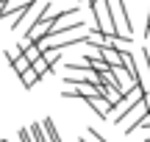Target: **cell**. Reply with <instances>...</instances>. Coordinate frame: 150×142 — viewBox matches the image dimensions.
Segmentation results:
<instances>
[{"mask_svg":"<svg viewBox=\"0 0 150 142\" xmlns=\"http://www.w3.org/2000/svg\"><path fill=\"white\" fill-rule=\"evenodd\" d=\"M83 103L89 106L92 111H95L100 120H108L111 117V111H114V103L108 98H103V95H95V98H83Z\"/></svg>","mask_w":150,"mask_h":142,"instance_id":"1","label":"cell"},{"mask_svg":"<svg viewBox=\"0 0 150 142\" xmlns=\"http://www.w3.org/2000/svg\"><path fill=\"white\" fill-rule=\"evenodd\" d=\"M39 78H42V75H39V72L33 70V67H28L25 72H20V81H22V87H25V89L36 87V81H39Z\"/></svg>","mask_w":150,"mask_h":142,"instance_id":"2","label":"cell"},{"mask_svg":"<svg viewBox=\"0 0 150 142\" xmlns=\"http://www.w3.org/2000/svg\"><path fill=\"white\" fill-rule=\"evenodd\" d=\"M42 128H45V134H47L50 142H61V134H59V128H56V123L50 120V117H45V120H42Z\"/></svg>","mask_w":150,"mask_h":142,"instance_id":"3","label":"cell"},{"mask_svg":"<svg viewBox=\"0 0 150 142\" xmlns=\"http://www.w3.org/2000/svg\"><path fill=\"white\" fill-rule=\"evenodd\" d=\"M31 67L39 72V75H50V72H53V64H50V61L45 59V56H39L36 61H31Z\"/></svg>","mask_w":150,"mask_h":142,"instance_id":"4","label":"cell"},{"mask_svg":"<svg viewBox=\"0 0 150 142\" xmlns=\"http://www.w3.org/2000/svg\"><path fill=\"white\" fill-rule=\"evenodd\" d=\"M31 137H33V142H50L47 134H45V128H42V123H33L31 126Z\"/></svg>","mask_w":150,"mask_h":142,"instance_id":"5","label":"cell"},{"mask_svg":"<svg viewBox=\"0 0 150 142\" xmlns=\"http://www.w3.org/2000/svg\"><path fill=\"white\" fill-rule=\"evenodd\" d=\"M22 53H25V56H28L31 61H36L39 56H42V48H39V42H33V45H28V48L22 50Z\"/></svg>","mask_w":150,"mask_h":142,"instance_id":"6","label":"cell"},{"mask_svg":"<svg viewBox=\"0 0 150 142\" xmlns=\"http://www.w3.org/2000/svg\"><path fill=\"white\" fill-rule=\"evenodd\" d=\"M17 137H20V142H33L31 128H20V131H17Z\"/></svg>","mask_w":150,"mask_h":142,"instance_id":"7","label":"cell"},{"mask_svg":"<svg viewBox=\"0 0 150 142\" xmlns=\"http://www.w3.org/2000/svg\"><path fill=\"white\" fill-rule=\"evenodd\" d=\"M86 139H89V142H106V139L100 137V134L95 131V128H89V131H86Z\"/></svg>","mask_w":150,"mask_h":142,"instance_id":"8","label":"cell"},{"mask_svg":"<svg viewBox=\"0 0 150 142\" xmlns=\"http://www.w3.org/2000/svg\"><path fill=\"white\" fill-rule=\"evenodd\" d=\"M145 36H147V39H150V28H147V31H145Z\"/></svg>","mask_w":150,"mask_h":142,"instance_id":"9","label":"cell"},{"mask_svg":"<svg viewBox=\"0 0 150 142\" xmlns=\"http://www.w3.org/2000/svg\"><path fill=\"white\" fill-rule=\"evenodd\" d=\"M81 3H95V0H81Z\"/></svg>","mask_w":150,"mask_h":142,"instance_id":"10","label":"cell"},{"mask_svg":"<svg viewBox=\"0 0 150 142\" xmlns=\"http://www.w3.org/2000/svg\"><path fill=\"white\" fill-rule=\"evenodd\" d=\"M3 3H6V0H0V6H3Z\"/></svg>","mask_w":150,"mask_h":142,"instance_id":"11","label":"cell"}]
</instances>
